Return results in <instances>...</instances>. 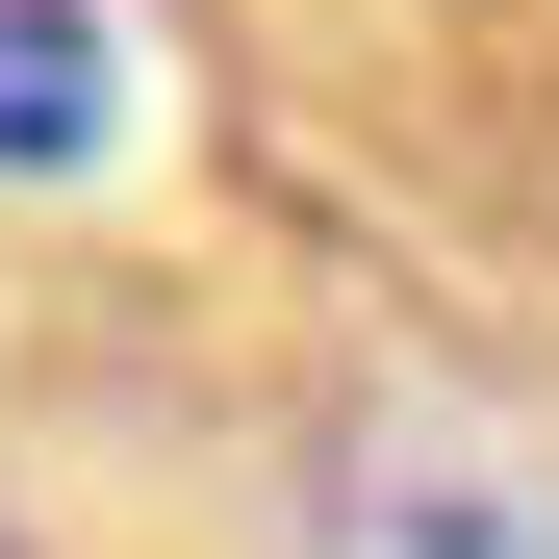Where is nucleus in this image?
I'll list each match as a JSON object with an SVG mask.
<instances>
[{
  "label": "nucleus",
  "mask_w": 559,
  "mask_h": 559,
  "mask_svg": "<svg viewBox=\"0 0 559 559\" xmlns=\"http://www.w3.org/2000/svg\"><path fill=\"white\" fill-rule=\"evenodd\" d=\"M356 559H534V534H484L457 484H356Z\"/></svg>",
  "instance_id": "nucleus-2"
},
{
  "label": "nucleus",
  "mask_w": 559,
  "mask_h": 559,
  "mask_svg": "<svg viewBox=\"0 0 559 559\" xmlns=\"http://www.w3.org/2000/svg\"><path fill=\"white\" fill-rule=\"evenodd\" d=\"M103 128H128V51L76 0H0V178H76Z\"/></svg>",
  "instance_id": "nucleus-1"
}]
</instances>
